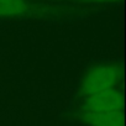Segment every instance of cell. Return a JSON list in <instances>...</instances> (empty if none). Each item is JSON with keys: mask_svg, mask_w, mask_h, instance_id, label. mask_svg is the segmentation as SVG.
<instances>
[{"mask_svg": "<svg viewBox=\"0 0 126 126\" xmlns=\"http://www.w3.org/2000/svg\"><path fill=\"white\" fill-rule=\"evenodd\" d=\"M29 11L26 0H0V17L20 16Z\"/></svg>", "mask_w": 126, "mask_h": 126, "instance_id": "obj_4", "label": "cell"}, {"mask_svg": "<svg viewBox=\"0 0 126 126\" xmlns=\"http://www.w3.org/2000/svg\"><path fill=\"white\" fill-rule=\"evenodd\" d=\"M124 106V98L122 94L116 89L111 88L90 96L85 98L84 103V111L88 112H116L122 111Z\"/></svg>", "mask_w": 126, "mask_h": 126, "instance_id": "obj_2", "label": "cell"}, {"mask_svg": "<svg viewBox=\"0 0 126 126\" xmlns=\"http://www.w3.org/2000/svg\"><path fill=\"white\" fill-rule=\"evenodd\" d=\"M121 77L120 68L116 64H101L90 69L84 77L80 87L82 94L87 98L93 94L115 88Z\"/></svg>", "mask_w": 126, "mask_h": 126, "instance_id": "obj_1", "label": "cell"}, {"mask_svg": "<svg viewBox=\"0 0 126 126\" xmlns=\"http://www.w3.org/2000/svg\"><path fill=\"white\" fill-rule=\"evenodd\" d=\"M84 1H92V3H114L117 0H84Z\"/></svg>", "mask_w": 126, "mask_h": 126, "instance_id": "obj_5", "label": "cell"}, {"mask_svg": "<svg viewBox=\"0 0 126 126\" xmlns=\"http://www.w3.org/2000/svg\"><path fill=\"white\" fill-rule=\"evenodd\" d=\"M83 117L90 126H124L122 111L101 114L83 111Z\"/></svg>", "mask_w": 126, "mask_h": 126, "instance_id": "obj_3", "label": "cell"}]
</instances>
